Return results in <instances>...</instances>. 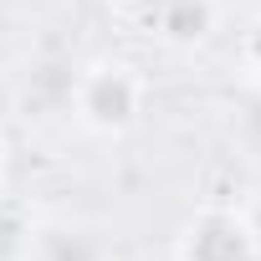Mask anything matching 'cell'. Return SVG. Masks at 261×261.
I'll list each match as a JSON object with an SVG mask.
<instances>
[{"label":"cell","instance_id":"1","mask_svg":"<svg viewBox=\"0 0 261 261\" xmlns=\"http://www.w3.org/2000/svg\"><path fill=\"white\" fill-rule=\"evenodd\" d=\"M149 97H154L149 72L134 57H118V51H102V57L82 62L72 87H67V108H72L77 128L92 134V139H108V144L128 139L144 123Z\"/></svg>","mask_w":261,"mask_h":261},{"label":"cell","instance_id":"2","mask_svg":"<svg viewBox=\"0 0 261 261\" xmlns=\"http://www.w3.org/2000/svg\"><path fill=\"white\" fill-rule=\"evenodd\" d=\"M179 261H261V225L246 205H200L174 246Z\"/></svg>","mask_w":261,"mask_h":261},{"label":"cell","instance_id":"3","mask_svg":"<svg viewBox=\"0 0 261 261\" xmlns=\"http://www.w3.org/2000/svg\"><path fill=\"white\" fill-rule=\"evenodd\" d=\"M21 261H118V246H113L108 225L62 210V215H41L26 230Z\"/></svg>","mask_w":261,"mask_h":261},{"label":"cell","instance_id":"4","mask_svg":"<svg viewBox=\"0 0 261 261\" xmlns=\"http://www.w3.org/2000/svg\"><path fill=\"white\" fill-rule=\"evenodd\" d=\"M102 6H108V16H113V21H123L128 31H139V36H144V31H149V21L169 6V0H102Z\"/></svg>","mask_w":261,"mask_h":261},{"label":"cell","instance_id":"5","mask_svg":"<svg viewBox=\"0 0 261 261\" xmlns=\"http://www.w3.org/2000/svg\"><path fill=\"white\" fill-rule=\"evenodd\" d=\"M241 72L261 87V16H251L241 31Z\"/></svg>","mask_w":261,"mask_h":261},{"label":"cell","instance_id":"6","mask_svg":"<svg viewBox=\"0 0 261 261\" xmlns=\"http://www.w3.org/2000/svg\"><path fill=\"white\" fill-rule=\"evenodd\" d=\"M6 164H11V149H6V128H0V190H6Z\"/></svg>","mask_w":261,"mask_h":261},{"label":"cell","instance_id":"7","mask_svg":"<svg viewBox=\"0 0 261 261\" xmlns=\"http://www.w3.org/2000/svg\"><path fill=\"white\" fill-rule=\"evenodd\" d=\"M225 6H241V11H246V21H251V16H261V0H225Z\"/></svg>","mask_w":261,"mask_h":261},{"label":"cell","instance_id":"8","mask_svg":"<svg viewBox=\"0 0 261 261\" xmlns=\"http://www.w3.org/2000/svg\"><path fill=\"white\" fill-rule=\"evenodd\" d=\"M169 261H179V256H174V251H169Z\"/></svg>","mask_w":261,"mask_h":261}]
</instances>
